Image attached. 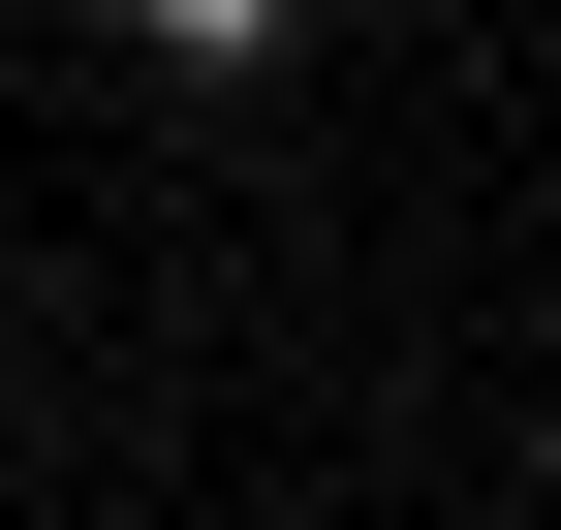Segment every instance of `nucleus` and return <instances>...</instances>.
<instances>
[{
    "label": "nucleus",
    "mask_w": 561,
    "mask_h": 530,
    "mask_svg": "<svg viewBox=\"0 0 561 530\" xmlns=\"http://www.w3.org/2000/svg\"><path fill=\"white\" fill-rule=\"evenodd\" d=\"M125 32H157V62H280L312 0H125Z\"/></svg>",
    "instance_id": "nucleus-1"
}]
</instances>
